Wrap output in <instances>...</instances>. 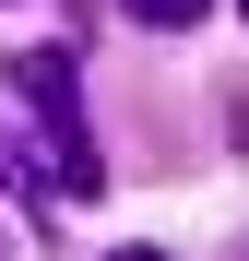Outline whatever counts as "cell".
<instances>
[{
  "mask_svg": "<svg viewBox=\"0 0 249 261\" xmlns=\"http://www.w3.org/2000/svg\"><path fill=\"white\" fill-rule=\"evenodd\" d=\"M12 83H24L36 130H48L60 202H95V190H107V143H95V119H83V60H71V48H24V60H12Z\"/></svg>",
  "mask_w": 249,
  "mask_h": 261,
  "instance_id": "6da1fadb",
  "label": "cell"
},
{
  "mask_svg": "<svg viewBox=\"0 0 249 261\" xmlns=\"http://www.w3.org/2000/svg\"><path fill=\"white\" fill-rule=\"evenodd\" d=\"M0 261H12V249H0Z\"/></svg>",
  "mask_w": 249,
  "mask_h": 261,
  "instance_id": "3957f363",
  "label": "cell"
},
{
  "mask_svg": "<svg viewBox=\"0 0 249 261\" xmlns=\"http://www.w3.org/2000/svg\"><path fill=\"white\" fill-rule=\"evenodd\" d=\"M119 261H166V249H119Z\"/></svg>",
  "mask_w": 249,
  "mask_h": 261,
  "instance_id": "7a4b0ae2",
  "label": "cell"
}]
</instances>
